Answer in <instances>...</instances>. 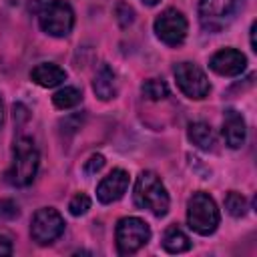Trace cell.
Returning <instances> with one entry per match:
<instances>
[{"label":"cell","instance_id":"1","mask_svg":"<svg viewBox=\"0 0 257 257\" xmlns=\"http://www.w3.org/2000/svg\"><path fill=\"white\" fill-rule=\"evenodd\" d=\"M133 201L139 209H147L155 217H165L171 207L169 193H167L161 177L155 171H143L137 177Z\"/></svg>","mask_w":257,"mask_h":257},{"label":"cell","instance_id":"2","mask_svg":"<svg viewBox=\"0 0 257 257\" xmlns=\"http://www.w3.org/2000/svg\"><path fill=\"white\" fill-rule=\"evenodd\" d=\"M38 151L34 147V141L28 137H22L14 143L12 149V167L6 173V179L14 187H28L38 171Z\"/></svg>","mask_w":257,"mask_h":257},{"label":"cell","instance_id":"3","mask_svg":"<svg viewBox=\"0 0 257 257\" xmlns=\"http://www.w3.org/2000/svg\"><path fill=\"white\" fill-rule=\"evenodd\" d=\"M221 221L215 199L209 193L197 191L189 197L187 203V223L199 235H211L217 231Z\"/></svg>","mask_w":257,"mask_h":257},{"label":"cell","instance_id":"4","mask_svg":"<svg viewBox=\"0 0 257 257\" xmlns=\"http://www.w3.org/2000/svg\"><path fill=\"white\" fill-rule=\"evenodd\" d=\"M243 6L245 0H201L199 2L201 26L209 32H219L237 18Z\"/></svg>","mask_w":257,"mask_h":257},{"label":"cell","instance_id":"5","mask_svg":"<svg viewBox=\"0 0 257 257\" xmlns=\"http://www.w3.org/2000/svg\"><path fill=\"white\" fill-rule=\"evenodd\" d=\"M118 255H133L151 239V227L139 217H122L114 229Z\"/></svg>","mask_w":257,"mask_h":257},{"label":"cell","instance_id":"6","mask_svg":"<svg viewBox=\"0 0 257 257\" xmlns=\"http://www.w3.org/2000/svg\"><path fill=\"white\" fill-rule=\"evenodd\" d=\"M40 28L54 38H64L72 32L74 26V10L66 0H50L38 16Z\"/></svg>","mask_w":257,"mask_h":257},{"label":"cell","instance_id":"7","mask_svg":"<svg viewBox=\"0 0 257 257\" xmlns=\"http://www.w3.org/2000/svg\"><path fill=\"white\" fill-rule=\"evenodd\" d=\"M173 74H175V80H177V86L181 88V92L193 100L205 98L211 90L207 74L193 62H179L173 68Z\"/></svg>","mask_w":257,"mask_h":257},{"label":"cell","instance_id":"8","mask_svg":"<svg viewBox=\"0 0 257 257\" xmlns=\"http://www.w3.org/2000/svg\"><path fill=\"white\" fill-rule=\"evenodd\" d=\"M64 233V219L52 207H42L34 213L30 223V235L38 245H50Z\"/></svg>","mask_w":257,"mask_h":257},{"label":"cell","instance_id":"9","mask_svg":"<svg viewBox=\"0 0 257 257\" xmlns=\"http://www.w3.org/2000/svg\"><path fill=\"white\" fill-rule=\"evenodd\" d=\"M187 18L177 8H167L155 18V34L167 46H179L187 38Z\"/></svg>","mask_w":257,"mask_h":257},{"label":"cell","instance_id":"10","mask_svg":"<svg viewBox=\"0 0 257 257\" xmlns=\"http://www.w3.org/2000/svg\"><path fill=\"white\" fill-rule=\"evenodd\" d=\"M128 189V173L124 169H112L96 187V199L104 205H110L118 199Z\"/></svg>","mask_w":257,"mask_h":257},{"label":"cell","instance_id":"11","mask_svg":"<svg viewBox=\"0 0 257 257\" xmlns=\"http://www.w3.org/2000/svg\"><path fill=\"white\" fill-rule=\"evenodd\" d=\"M209 66H211L213 72H217L221 76H237L245 70L247 58L237 48H223V50H219L211 56Z\"/></svg>","mask_w":257,"mask_h":257},{"label":"cell","instance_id":"12","mask_svg":"<svg viewBox=\"0 0 257 257\" xmlns=\"http://www.w3.org/2000/svg\"><path fill=\"white\" fill-rule=\"evenodd\" d=\"M223 137H225L227 147H231V149L243 147V143L247 139V126H245L243 116L237 110H227L225 112V118H223Z\"/></svg>","mask_w":257,"mask_h":257},{"label":"cell","instance_id":"13","mask_svg":"<svg viewBox=\"0 0 257 257\" xmlns=\"http://www.w3.org/2000/svg\"><path fill=\"white\" fill-rule=\"evenodd\" d=\"M30 78L38 86L52 88V86H58L66 80V70L60 68L58 64H52V62H40L30 70Z\"/></svg>","mask_w":257,"mask_h":257},{"label":"cell","instance_id":"14","mask_svg":"<svg viewBox=\"0 0 257 257\" xmlns=\"http://www.w3.org/2000/svg\"><path fill=\"white\" fill-rule=\"evenodd\" d=\"M92 90L100 100H110L116 96V74L108 64H102L92 80Z\"/></svg>","mask_w":257,"mask_h":257},{"label":"cell","instance_id":"15","mask_svg":"<svg viewBox=\"0 0 257 257\" xmlns=\"http://www.w3.org/2000/svg\"><path fill=\"white\" fill-rule=\"evenodd\" d=\"M187 135H189V141H191L195 147L203 149V151H211L213 145H215L213 128H211L207 122H201V120H199V122H191Z\"/></svg>","mask_w":257,"mask_h":257},{"label":"cell","instance_id":"16","mask_svg":"<svg viewBox=\"0 0 257 257\" xmlns=\"http://www.w3.org/2000/svg\"><path fill=\"white\" fill-rule=\"evenodd\" d=\"M163 249L169 253H185L191 249V239L177 225H171L163 235Z\"/></svg>","mask_w":257,"mask_h":257},{"label":"cell","instance_id":"17","mask_svg":"<svg viewBox=\"0 0 257 257\" xmlns=\"http://www.w3.org/2000/svg\"><path fill=\"white\" fill-rule=\"evenodd\" d=\"M80 100H82V92H80L76 86H64V88H60V90H56V92L52 94V102H54V106L60 108V110L72 108V106H76Z\"/></svg>","mask_w":257,"mask_h":257},{"label":"cell","instance_id":"18","mask_svg":"<svg viewBox=\"0 0 257 257\" xmlns=\"http://www.w3.org/2000/svg\"><path fill=\"white\" fill-rule=\"evenodd\" d=\"M141 92H143L149 100H163V98L169 96V86H167L163 80H159V78H149V80L143 82Z\"/></svg>","mask_w":257,"mask_h":257},{"label":"cell","instance_id":"19","mask_svg":"<svg viewBox=\"0 0 257 257\" xmlns=\"http://www.w3.org/2000/svg\"><path fill=\"white\" fill-rule=\"evenodd\" d=\"M225 209L233 217H243L247 213V201H245V197L241 193L229 191L227 197H225Z\"/></svg>","mask_w":257,"mask_h":257},{"label":"cell","instance_id":"20","mask_svg":"<svg viewBox=\"0 0 257 257\" xmlns=\"http://www.w3.org/2000/svg\"><path fill=\"white\" fill-rule=\"evenodd\" d=\"M88 209H90V197L84 195V193L74 195V197L70 199V203H68V211H70V215H74V217L84 215Z\"/></svg>","mask_w":257,"mask_h":257},{"label":"cell","instance_id":"21","mask_svg":"<svg viewBox=\"0 0 257 257\" xmlns=\"http://www.w3.org/2000/svg\"><path fill=\"white\" fill-rule=\"evenodd\" d=\"M102 167H104V157H102L100 153H94V155H90L88 161L84 163V173L90 177V175H96Z\"/></svg>","mask_w":257,"mask_h":257},{"label":"cell","instance_id":"22","mask_svg":"<svg viewBox=\"0 0 257 257\" xmlns=\"http://www.w3.org/2000/svg\"><path fill=\"white\" fill-rule=\"evenodd\" d=\"M116 16H118L120 26H128V24H133V20H135V10H133L126 2H120V4L116 6Z\"/></svg>","mask_w":257,"mask_h":257},{"label":"cell","instance_id":"23","mask_svg":"<svg viewBox=\"0 0 257 257\" xmlns=\"http://www.w3.org/2000/svg\"><path fill=\"white\" fill-rule=\"evenodd\" d=\"M18 217V207L10 199H0V219H14Z\"/></svg>","mask_w":257,"mask_h":257},{"label":"cell","instance_id":"24","mask_svg":"<svg viewBox=\"0 0 257 257\" xmlns=\"http://www.w3.org/2000/svg\"><path fill=\"white\" fill-rule=\"evenodd\" d=\"M10 253H12V241L0 235V255H10Z\"/></svg>","mask_w":257,"mask_h":257},{"label":"cell","instance_id":"25","mask_svg":"<svg viewBox=\"0 0 257 257\" xmlns=\"http://www.w3.org/2000/svg\"><path fill=\"white\" fill-rule=\"evenodd\" d=\"M255 28H257V24L253 22V24H251V48H253V50H257V46H255Z\"/></svg>","mask_w":257,"mask_h":257},{"label":"cell","instance_id":"26","mask_svg":"<svg viewBox=\"0 0 257 257\" xmlns=\"http://www.w3.org/2000/svg\"><path fill=\"white\" fill-rule=\"evenodd\" d=\"M4 122V102H2V96H0V126Z\"/></svg>","mask_w":257,"mask_h":257},{"label":"cell","instance_id":"27","mask_svg":"<svg viewBox=\"0 0 257 257\" xmlns=\"http://www.w3.org/2000/svg\"><path fill=\"white\" fill-rule=\"evenodd\" d=\"M141 2H143V4H147V6H157L161 0H141Z\"/></svg>","mask_w":257,"mask_h":257}]
</instances>
